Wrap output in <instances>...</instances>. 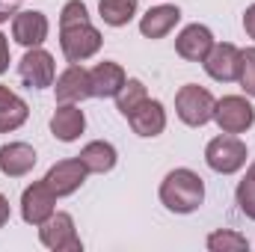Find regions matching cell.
I'll list each match as a JSON object with an SVG mask.
<instances>
[{
    "instance_id": "6da1fadb",
    "label": "cell",
    "mask_w": 255,
    "mask_h": 252,
    "mask_svg": "<svg viewBox=\"0 0 255 252\" xmlns=\"http://www.w3.org/2000/svg\"><path fill=\"white\" fill-rule=\"evenodd\" d=\"M60 45L68 63H83L101 51V33L89 24L80 0H68L60 12Z\"/></svg>"
},
{
    "instance_id": "7a4b0ae2",
    "label": "cell",
    "mask_w": 255,
    "mask_h": 252,
    "mask_svg": "<svg viewBox=\"0 0 255 252\" xmlns=\"http://www.w3.org/2000/svg\"><path fill=\"white\" fill-rule=\"evenodd\" d=\"M160 202L172 214H193L205 202V184L193 169H172L160 184Z\"/></svg>"
},
{
    "instance_id": "3957f363",
    "label": "cell",
    "mask_w": 255,
    "mask_h": 252,
    "mask_svg": "<svg viewBox=\"0 0 255 252\" xmlns=\"http://www.w3.org/2000/svg\"><path fill=\"white\" fill-rule=\"evenodd\" d=\"M214 107H217L214 95H211L208 89L196 86V83L181 86V89H178V95H175V110H178V119H181L184 125H190V127L208 125V122L214 119Z\"/></svg>"
},
{
    "instance_id": "277c9868",
    "label": "cell",
    "mask_w": 255,
    "mask_h": 252,
    "mask_svg": "<svg viewBox=\"0 0 255 252\" xmlns=\"http://www.w3.org/2000/svg\"><path fill=\"white\" fill-rule=\"evenodd\" d=\"M205 163L214 172H220V175H232V172L247 166V145L238 136H232V133L229 136H217L205 148Z\"/></svg>"
},
{
    "instance_id": "5b68a950",
    "label": "cell",
    "mask_w": 255,
    "mask_h": 252,
    "mask_svg": "<svg viewBox=\"0 0 255 252\" xmlns=\"http://www.w3.org/2000/svg\"><path fill=\"white\" fill-rule=\"evenodd\" d=\"M39 241L54 252H80L83 244L74 232V220L71 214H63V211H54L42 226H39Z\"/></svg>"
},
{
    "instance_id": "8992f818",
    "label": "cell",
    "mask_w": 255,
    "mask_h": 252,
    "mask_svg": "<svg viewBox=\"0 0 255 252\" xmlns=\"http://www.w3.org/2000/svg\"><path fill=\"white\" fill-rule=\"evenodd\" d=\"M214 122L220 125L223 133H244V130L253 127L255 110L247 98H241V95H226V98L217 101V107H214Z\"/></svg>"
},
{
    "instance_id": "52a82bcc",
    "label": "cell",
    "mask_w": 255,
    "mask_h": 252,
    "mask_svg": "<svg viewBox=\"0 0 255 252\" xmlns=\"http://www.w3.org/2000/svg\"><path fill=\"white\" fill-rule=\"evenodd\" d=\"M57 205V193L48 187V181H33L21 196V217L30 226H42Z\"/></svg>"
},
{
    "instance_id": "ba28073f",
    "label": "cell",
    "mask_w": 255,
    "mask_h": 252,
    "mask_svg": "<svg viewBox=\"0 0 255 252\" xmlns=\"http://www.w3.org/2000/svg\"><path fill=\"white\" fill-rule=\"evenodd\" d=\"M18 74L24 80V86L30 89H45L54 83V74H57V65H54V57L42 48H30L24 54V60L18 63Z\"/></svg>"
},
{
    "instance_id": "9c48e42d",
    "label": "cell",
    "mask_w": 255,
    "mask_h": 252,
    "mask_svg": "<svg viewBox=\"0 0 255 252\" xmlns=\"http://www.w3.org/2000/svg\"><path fill=\"white\" fill-rule=\"evenodd\" d=\"M205 71L220 80V83H229V80H238V71H241V51L229 42H214V48L208 51V57L202 60Z\"/></svg>"
},
{
    "instance_id": "30bf717a",
    "label": "cell",
    "mask_w": 255,
    "mask_h": 252,
    "mask_svg": "<svg viewBox=\"0 0 255 252\" xmlns=\"http://www.w3.org/2000/svg\"><path fill=\"white\" fill-rule=\"evenodd\" d=\"M57 101L60 104H77L83 98H92V83H89V71L80 63H71L63 74L57 77Z\"/></svg>"
},
{
    "instance_id": "8fae6325",
    "label": "cell",
    "mask_w": 255,
    "mask_h": 252,
    "mask_svg": "<svg viewBox=\"0 0 255 252\" xmlns=\"http://www.w3.org/2000/svg\"><path fill=\"white\" fill-rule=\"evenodd\" d=\"M86 175H89V172H86V166L80 163V157H68V160H60V163H54V166L48 169L45 181H48V187L54 190L57 196H71L74 190L86 181Z\"/></svg>"
},
{
    "instance_id": "7c38bea8",
    "label": "cell",
    "mask_w": 255,
    "mask_h": 252,
    "mask_svg": "<svg viewBox=\"0 0 255 252\" xmlns=\"http://www.w3.org/2000/svg\"><path fill=\"white\" fill-rule=\"evenodd\" d=\"M12 39L24 48H39L48 39V18L42 12H15Z\"/></svg>"
},
{
    "instance_id": "4fadbf2b",
    "label": "cell",
    "mask_w": 255,
    "mask_h": 252,
    "mask_svg": "<svg viewBox=\"0 0 255 252\" xmlns=\"http://www.w3.org/2000/svg\"><path fill=\"white\" fill-rule=\"evenodd\" d=\"M211 48H214V33H211L205 24H190V27H184L181 36L175 39L178 57H184V60H190V63H202Z\"/></svg>"
},
{
    "instance_id": "5bb4252c",
    "label": "cell",
    "mask_w": 255,
    "mask_h": 252,
    "mask_svg": "<svg viewBox=\"0 0 255 252\" xmlns=\"http://www.w3.org/2000/svg\"><path fill=\"white\" fill-rule=\"evenodd\" d=\"M128 122L133 127V133H139V136H157V133H163V127H166V110H163L160 101L145 98V101L128 116Z\"/></svg>"
},
{
    "instance_id": "9a60e30c",
    "label": "cell",
    "mask_w": 255,
    "mask_h": 252,
    "mask_svg": "<svg viewBox=\"0 0 255 252\" xmlns=\"http://www.w3.org/2000/svg\"><path fill=\"white\" fill-rule=\"evenodd\" d=\"M36 166V151L27 142H9L0 148V172L9 178H21Z\"/></svg>"
},
{
    "instance_id": "2e32d148",
    "label": "cell",
    "mask_w": 255,
    "mask_h": 252,
    "mask_svg": "<svg viewBox=\"0 0 255 252\" xmlns=\"http://www.w3.org/2000/svg\"><path fill=\"white\" fill-rule=\"evenodd\" d=\"M125 71L119 63H98L89 71L92 83V98H116V92L125 86Z\"/></svg>"
},
{
    "instance_id": "e0dca14e",
    "label": "cell",
    "mask_w": 255,
    "mask_h": 252,
    "mask_svg": "<svg viewBox=\"0 0 255 252\" xmlns=\"http://www.w3.org/2000/svg\"><path fill=\"white\" fill-rule=\"evenodd\" d=\"M83 127H86V116L74 104H60L57 113L51 116V133L63 142H74L83 133Z\"/></svg>"
},
{
    "instance_id": "ac0fdd59",
    "label": "cell",
    "mask_w": 255,
    "mask_h": 252,
    "mask_svg": "<svg viewBox=\"0 0 255 252\" xmlns=\"http://www.w3.org/2000/svg\"><path fill=\"white\" fill-rule=\"evenodd\" d=\"M181 21V9L178 6H154L142 15L139 21V33L145 39H163L175 24Z\"/></svg>"
},
{
    "instance_id": "d6986e66",
    "label": "cell",
    "mask_w": 255,
    "mask_h": 252,
    "mask_svg": "<svg viewBox=\"0 0 255 252\" xmlns=\"http://www.w3.org/2000/svg\"><path fill=\"white\" fill-rule=\"evenodd\" d=\"M80 163L86 166V172H95V175H104L116 166V148L104 139H95L89 145H83V151L77 154Z\"/></svg>"
},
{
    "instance_id": "ffe728a7",
    "label": "cell",
    "mask_w": 255,
    "mask_h": 252,
    "mask_svg": "<svg viewBox=\"0 0 255 252\" xmlns=\"http://www.w3.org/2000/svg\"><path fill=\"white\" fill-rule=\"evenodd\" d=\"M30 116V107L9 89L0 92V133H9L15 127H21Z\"/></svg>"
},
{
    "instance_id": "44dd1931",
    "label": "cell",
    "mask_w": 255,
    "mask_h": 252,
    "mask_svg": "<svg viewBox=\"0 0 255 252\" xmlns=\"http://www.w3.org/2000/svg\"><path fill=\"white\" fill-rule=\"evenodd\" d=\"M101 21L110 27H125L128 21L136 15V0H101L98 3Z\"/></svg>"
},
{
    "instance_id": "7402d4cb",
    "label": "cell",
    "mask_w": 255,
    "mask_h": 252,
    "mask_svg": "<svg viewBox=\"0 0 255 252\" xmlns=\"http://www.w3.org/2000/svg\"><path fill=\"white\" fill-rule=\"evenodd\" d=\"M145 98H148V92H145L142 80H125V86L116 92V107H119V113L128 119Z\"/></svg>"
},
{
    "instance_id": "603a6c76",
    "label": "cell",
    "mask_w": 255,
    "mask_h": 252,
    "mask_svg": "<svg viewBox=\"0 0 255 252\" xmlns=\"http://www.w3.org/2000/svg\"><path fill=\"white\" fill-rule=\"evenodd\" d=\"M208 250L211 252H244V250H250V241L244 235H238V232L223 229V232H214L208 238Z\"/></svg>"
},
{
    "instance_id": "cb8c5ba5",
    "label": "cell",
    "mask_w": 255,
    "mask_h": 252,
    "mask_svg": "<svg viewBox=\"0 0 255 252\" xmlns=\"http://www.w3.org/2000/svg\"><path fill=\"white\" fill-rule=\"evenodd\" d=\"M238 83L247 95L255 98V48L241 51V71H238Z\"/></svg>"
},
{
    "instance_id": "d4e9b609",
    "label": "cell",
    "mask_w": 255,
    "mask_h": 252,
    "mask_svg": "<svg viewBox=\"0 0 255 252\" xmlns=\"http://www.w3.org/2000/svg\"><path fill=\"white\" fill-rule=\"evenodd\" d=\"M238 205H241V211L250 220H255V181L253 178H244L238 184Z\"/></svg>"
},
{
    "instance_id": "484cf974",
    "label": "cell",
    "mask_w": 255,
    "mask_h": 252,
    "mask_svg": "<svg viewBox=\"0 0 255 252\" xmlns=\"http://www.w3.org/2000/svg\"><path fill=\"white\" fill-rule=\"evenodd\" d=\"M244 30H247V36H250V39H255V3L244 12Z\"/></svg>"
},
{
    "instance_id": "4316f807",
    "label": "cell",
    "mask_w": 255,
    "mask_h": 252,
    "mask_svg": "<svg viewBox=\"0 0 255 252\" xmlns=\"http://www.w3.org/2000/svg\"><path fill=\"white\" fill-rule=\"evenodd\" d=\"M9 68V42H6V36L0 33V74Z\"/></svg>"
},
{
    "instance_id": "83f0119b",
    "label": "cell",
    "mask_w": 255,
    "mask_h": 252,
    "mask_svg": "<svg viewBox=\"0 0 255 252\" xmlns=\"http://www.w3.org/2000/svg\"><path fill=\"white\" fill-rule=\"evenodd\" d=\"M6 223H9V199L0 193V229H3Z\"/></svg>"
},
{
    "instance_id": "f1b7e54d",
    "label": "cell",
    "mask_w": 255,
    "mask_h": 252,
    "mask_svg": "<svg viewBox=\"0 0 255 252\" xmlns=\"http://www.w3.org/2000/svg\"><path fill=\"white\" fill-rule=\"evenodd\" d=\"M9 15H15L12 0H0V24H3V21H9Z\"/></svg>"
},
{
    "instance_id": "f546056e",
    "label": "cell",
    "mask_w": 255,
    "mask_h": 252,
    "mask_svg": "<svg viewBox=\"0 0 255 252\" xmlns=\"http://www.w3.org/2000/svg\"><path fill=\"white\" fill-rule=\"evenodd\" d=\"M247 178H253V181H255V160H253V166L247 169Z\"/></svg>"
},
{
    "instance_id": "4dcf8cb0",
    "label": "cell",
    "mask_w": 255,
    "mask_h": 252,
    "mask_svg": "<svg viewBox=\"0 0 255 252\" xmlns=\"http://www.w3.org/2000/svg\"><path fill=\"white\" fill-rule=\"evenodd\" d=\"M12 3H18V0H12Z\"/></svg>"
}]
</instances>
